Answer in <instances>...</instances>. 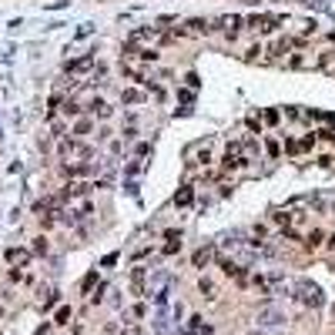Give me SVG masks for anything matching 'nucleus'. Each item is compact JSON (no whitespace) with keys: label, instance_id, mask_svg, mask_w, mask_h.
Instances as JSON below:
<instances>
[{"label":"nucleus","instance_id":"obj_1","mask_svg":"<svg viewBox=\"0 0 335 335\" xmlns=\"http://www.w3.org/2000/svg\"><path fill=\"white\" fill-rule=\"evenodd\" d=\"M248 161H252V158L245 154V144H242V141H232L222 154V171H245Z\"/></svg>","mask_w":335,"mask_h":335},{"label":"nucleus","instance_id":"obj_2","mask_svg":"<svg viewBox=\"0 0 335 335\" xmlns=\"http://www.w3.org/2000/svg\"><path fill=\"white\" fill-rule=\"evenodd\" d=\"M245 24L255 34H262V37H265V34H275V30H278L282 24H285V17H282V14H252Z\"/></svg>","mask_w":335,"mask_h":335},{"label":"nucleus","instance_id":"obj_3","mask_svg":"<svg viewBox=\"0 0 335 335\" xmlns=\"http://www.w3.org/2000/svg\"><path fill=\"white\" fill-rule=\"evenodd\" d=\"M57 151H60V158H80V161H90V158H94V148L78 141V138H64V141L57 144Z\"/></svg>","mask_w":335,"mask_h":335},{"label":"nucleus","instance_id":"obj_4","mask_svg":"<svg viewBox=\"0 0 335 335\" xmlns=\"http://www.w3.org/2000/svg\"><path fill=\"white\" fill-rule=\"evenodd\" d=\"M218 30H224V37H228V40H234V37H238V30H242V17H238V14H224V17H218Z\"/></svg>","mask_w":335,"mask_h":335},{"label":"nucleus","instance_id":"obj_5","mask_svg":"<svg viewBox=\"0 0 335 335\" xmlns=\"http://www.w3.org/2000/svg\"><path fill=\"white\" fill-rule=\"evenodd\" d=\"M94 188H98L94 181H74V184H67V188L60 191V198L57 201H70V198H80V194H90Z\"/></svg>","mask_w":335,"mask_h":335},{"label":"nucleus","instance_id":"obj_6","mask_svg":"<svg viewBox=\"0 0 335 335\" xmlns=\"http://www.w3.org/2000/svg\"><path fill=\"white\" fill-rule=\"evenodd\" d=\"M315 141H318L315 134H305L302 141H288L285 151H288V154H305V151H312V148H315Z\"/></svg>","mask_w":335,"mask_h":335},{"label":"nucleus","instance_id":"obj_7","mask_svg":"<svg viewBox=\"0 0 335 335\" xmlns=\"http://www.w3.org/2000/svg\"><path fill=\"white\" fill-rule=\"evenodd\" d=\"M90 67H94V57L84 54V57H78V60H67L64 70H67V74H88Z\"/></svg>","mask_w":335,"mask_h":335},{"label":"nucleus","instance_id":"obj_8","mask_svg":"<svg viewBox=\"0 0 335 335\" xmlns=\"http://www.w3.org/2000/svg\"><path fill=\"white\" fill-rule=\"evenodd\" d=\"M298 302H305V305H318V302H322V292L315 288V285H308V282H302L298 285Z\"/></svg>","mask_w":335,"mask_h":335},{"label":"nucleus","instance_id":"obj_9","mask_svg":"<svg viewBox=\"0 0 335 335\" xmlns=\"http://www.w3.org/2000/svg\"><path fill=\"white\" fill-rule=\"evenodd\" d=\"M60 171H64L67 178H84V174L94 171V164H90V161H74V164H64Z\"/></svg>","mask_w":335,"mask_h":335},{"label":"nucleus","instance_id":"obj_10","mask_svg":"<svg viewBox=\"0 0 335 335\" xmlns=\"http://www.w3.org/2000/svg\"><path fill=\"white\" fill-rule=\"evenodd\" d=\"M222 272L228 275V278H234V282H248L245 268L238 265V262H232V258H222Z\"/></svg>","mask_w":335,"mask_h":335},{"label":"nucleus","instance_id":"obj_11","mask_svg":"<svg viewBox=\"0 0 335 335\" xmlns=\"http://www.w3.org/2000/svg\"><path fill=\"white\" fill-rule=\"evenodd\" d=\"M144 98H148V94H144L141 88H124V90H121V104H124V108H134V104H144Z\"/></svg>","mask_w":335,"mask_h":335},{"label":"nucleus","instance_id":"obj_12","mask_svg":"<svg viewBox=\"0 0 335 335\" xmlns=\"http://www.w3.org/2000/svg\"><path fill=\"white\" fill-rule=\"evenodd\" d=\"M214 27H212V20H201V17H194V20H188V27H184V34H212Z\"/></svg>","mask_w":335,"mask_h":335},{"label":"nucleus","instance_id":"obj_13","mask_svg":"<svg viewBox=\"0 0 335 335\" xmlns=\"http://www.w3.org/2000/svg\"><path fill=\"white\" fill-rule=\"evenodd\" d=\"M7 262H10V265H27V262H30V252H24V248H7Z\"/></svg>","mask_w":335,"mask_h":335},{"label":"nucleus","instance_id":"obj_14","mask_svg":"<svg viewBox=\"0 0 335 335\" xmlns=\"http://www.w3.org/2000/svg\"><path fill=\"white\" fill-rule=\"evenodd\" d=\"M90 131H94V121H90V118H80V121L70 128V134H74V138H88Z\"/></svg>","mask_w":335,"mask_h":335},{"label":"nucleus","instance_id":"obj_15","mask_svg":"<svg viewBox=\"0 0 335 335\" xmlns=\"http://www.w3.org/2000/svg\"><path fill=\"white\" fill-rule=\"evenodd\" d=\"M131 292H134V295H144V268H134V275H131Z\"/></svg>","mask_w":335,"mask_h":335},{"label":"nucleus","instance_id":"obj_16","mask_svg":"<svg viewBox=\"0 0 335 335\" xmlns=\"http://www.w3.org/2000/svg\"><path fill=\"white\" fill-rule=\"evenodd\" d=\"M154 37H158V27H141V30H134V34H131L134 44H141V40H154Z\"/></svg>","mask_w":335,"mask_h":335},{"label":"nucleus","instance_id":"obj_17","mask_svg":"<svg viewBox=\"0 0 335 335\" xmlns=\"http://www.w3.org/2000/svg\"><path fill=\"white\" fill-rule=\"evenodd\" d=\"M302 218V212H275V222L278 224H285V228H292V224Z\"/></svg>","mask_w":335,"mask_h":335},{"label":"nucleus","instance_id":"obj_18","mask_svg":"<svg viewBox=\"0 0 335 335\" xmlns=\"http://www.w3.org/2000/svg\"><path fill=\"white\" fill-rule=\"evenodd\" d=\"M164 238H168L164 252H168V255H174V252L181 248V232H164Z\"/></svg>","mask_w":335,"mask_h":335},{"label":"nucleus","instance_id":"obj_19","mask_svg":"<svg viewBox=\"0 0 335 335\" xmlns=\"http://www.w3.org/2000/svg\"><path fill=\"white\" fill-rule=\"evenodd\" d=\"M90 111H94V114L100 118V121H104V118H111V104L98 98V100H90Z\"/></svg>","mask_w":335,"mask_h":335},{"label":"nucleus","instance_id":"obj_20","mask_svg":"<svg viewBox=\"0 0 335 335\" xmlns=\"http://www.w3.org/2000/svg\"><path fill=\"white\" fill-rule=\"evenodd\" d=\"M212 248H198V252H194V258H191V262H194V268H204L208 265V262H212Z\"/></svg>","mask_w":335,"mask_h":335},{"label":"nucleus","instance_id":"obj_21","mask_svg":"<svg viewBox=\"0 0 335 335\" xmlns=\"http://www.w3.org/2000/svg\"><path fill=\"white\" fill-rule=\"evenodd\" d=\"M325 242V232H318V228H312V232L305 234V248H318Z\"/></svg>","mask_w":335,"mask_h":335},{"label":"nucleus","instance_id":"obj_22","mask_svg":"<svg viewBox=\"0 0 335 335\" xmlns=\"http://www.w3.org/2000/svg\"><path fill=\"white\" fill-rule=\"evenodd\" d=\"M285 67H288V70H302V67H308V57L305 54H292L288 60H285Z\"/></svg>","mask_w":335,"mask_h":335},{"label":"nucleus","instance_id":"obj_23","mask_svg":"<svg viewBox=\"0 0 335 335\" xmlns=\"http://www.w3.org/2000/svg\"><path fill=\"white\" fill-rule=\"evenodd\" d=\"M191 201H194V188H191V184H184V188L174 194V204H191Z\"/></svg>","mask_w":335,"mask_h":335},{"label":"nucleus","instance_id":"obj_24","mask_svg":"<svg viewBox=\"0 0 335 335\" xmlns=\"http://www.w3.org/2000/svg\"><path fill=\"white\" fill-rule=\"evenodd\" d=\"M201 295H204V298H214V282H208V278H201Z\"/></svg>","mask_w":335,"mask_h":335},{"label":"nucleus","instance_id":"obj_25","mask_svg":"<svg viewBox=\"0 0 335 335\" xmlns=\"http://www.w3.org/2000/svg\"><path fill=\"white\" fill-rule=\"evenodd\" d=\"M67 318H70V308H67V305H60V308H57V315H54V322L57 325H67Z\"/></svg>","mask_w":335,"mask_h":335},{"label":"nucleus","instance_id":"obj_26","mask_svg":"<svg viewBox=\"0 0 335 335\" xmlns=\"http://www.w3.org/2000/svg\"><path fill=\"white\" fill-rule=\"evenodd\" d=\"M64 114H67V118H78V114H80V104L67 100V104H64Z\"/></svg>","mask_w":335,"mask_h":335},{"label":"nucleus","instance_id":"obj_27","mask_svg":"<svg viewBox=\"0 0 335 335\" xmlns=\"http://www.w3.org/2000/svg\"><path fill=\"white\" fill-rule=\"evenodd\" d=\"M34 252H37V255H44V252H47V238H37V242H34Z\"/></svg>","mask_w":335,"mask_h":335},{"label":"nucleus","instance_id":"obj_28","mask_svg":"<svg viewBox=\"0 0 335 335\" xmlns=\"http://www.w3.org/2000/svg\"><path fill=\"white\" fill-rule=\"evenodd\" d=\"M265 148H268V154H272V158H278V154H282V148H278V141H268Z\"/></svg>","mask_w":335,"mask_h":335},{"label":"nucleus","instance_id":"obj_29","mask_svg":"<svg viewBox=\"0 0 335 335\" xmlns=\"http://www.w3.org/2000/svg\"><path fill=\"white\" fill-rule=\"evenodd\" d=\"M208 161H212V154H208V144H204V148L198 151V164H208Z\"/></svg>","mask_w":335,"mask_h":335},{"label":"nucleus","instance_id":"obj_30","mask_svg":"<svg viewBox=\"0 0 335 335\" xmlns=\"http://www.w3.org/2000/svg\"><path fill=\"white\" fill-rule=\"evenodd\" d=\"M258 54H265V50H262V47H258V44H255V47H248V50H245V57H248V60H255Z\"/></svg>","mask_w":335,"mask_h":335},{"label":"nucleus","instance_id":"obj_31","mask_svg":"<svg viewBox=\"0 0 335 335\" xmlns=\"http://www.w3.org/2000/svg\"><path fill=\"white\" fill-rule=\"evenodd\" d=\"M325 245H328V248L335 252V234H328V238H325Z\"/></svg>","mask_w":335,"mask_h":335},{"label":"nucleus","instance_id":"obj_32","mask_svg":"<svg viewBox=\"0 0 335 335\" xmlns=\"http://www.w3.org/2000/svg\"><path fill=\"white\" fill-rule=\"evenodd\" d=\"M322 138H328V141L335 144V131H322Z\"/></svg>","mask_w":335,"mask_h":335},{"label":"nucleus","instance_id":"obj_33","mask_svg":"<svg viewBox=\"0 0 335 335\" xmlns=\"http://www.w3.org/2000/svg\"><path fill=\"white\" fill-rule=\"evenodd\" d=\"M328 40H332V44H335V30H332V34H328Z\"/></svg>","mask_w":335,"mask_h":335},{"label":"nucleus","instance_id":"obj_34","mask_svg":"<svg viewBox=\"0 0 335 335\" xmlns=\"http://www.w3.org/2000/svg\"><path fill=\"white\" fill-rule=\"evenodd\" d=\"M332 212H335V204H332Z\"/></svg>","mask_w":335,"mask_h":335},{"label":"nucleus","instance_id":"obj_35","mask_svg":"<svg viewBox=\"0 0 335 335\" xmlns=\"http://www.w3.org/2000/svg\"><path fill=\"white\" fill-rule=\"evenodd\" d=\"M252 335H258V332H252Z\"/></svg>","mask_w":335,"mask_h":335}]
</instances>
